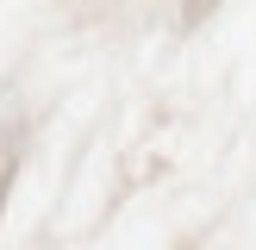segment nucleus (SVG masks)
I'll return each instance as SVG.
<instances>
[{
  "label": "nucleus",
  "mask_w": 256,
  "mask_h": 250,
  "mask_svg": "<svg viewBox=\"0 0 256 250\" xmlns=\"http://www.w3.org/2000/svg\"><path fill=\"white\" fill-rule=\"evenodd\" d=\"M12 169H19V132H0V200H6V188H12Z\"/></svg>",
  "instance_id": "f257e3e1"
},
{
  "label": "nucleus",
  "mask_w": 256,
  "mask_h": 250,
  "mask_svg": "<svg viewBox=\"0 0 256 250\" xmlns=\"http://www.w3.org/2000/svg\"><path fill=\"white\" fill-rule=\"evenodd\" d=\"M212 6H219V0H188V6H182V25H200Z\"/></svg>",
  "instance_id": "f03ea898"
}]
</instances>
